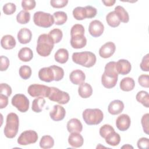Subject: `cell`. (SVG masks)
<instances>
[{
    "instance_id": "cell-44",
    "label": "cell",
    "mask_w": 149,
    "mask_h": 149,
    "mask_svg": "<svg viewBox=\"0 0 149 149\" xmlns=\"http://www.w3.org/2000/svg\"><path fill=\"white\" fill-rule=\"evenodd\" d=\"M148 120H149V114L148 113L143 115L141 119V123L143 131L147 134H148V131H149Z\"/></svg>"
},
{
    "instance_id": "cell-7",
    "label": "cell",
    "mask_w": 149,
    "mask_h": 149,
    "mask_svg": "<svg viewBox=\"0 0 149 149\" xmlns=\"http://www.w3.org/2000/svg\"><path fill=\"white\" fill-rule=\"evenodd\" d=\"M50 87V93L48 97L49 100L62 105L66 104L69 101L70 96L68 93L63 91L56 87Z\"/></svg>"
},
{
    "instance_id": "cell-16",
    "label": "cell",
    "mask_w": 149,
    "mask_h": 149,
    "mask_svg": "<svg viewBox=\"0 0 149 149\" xmlns=\"http://www.w3.org/2000/svg\"><path fill=\"white\" fill-rule=\"evenodd\" d=\"M65 115L66 111L65 108L60 105H55L53 109L49 112V116L51 119L56 122L63 120Z\"/></svg>"
},
{
    "instance_id": "cell-49",
    "label": "cell",
    "mask_w": 149,
    "mask_h": 149,
    "mask_svg": "<svg viewBox=\"0 0 149 149\" xmlns=\"http://www.w3.org/2000/svg\"><path fill=\"white\" fill-rule=\"evenodd\" d=\"M68 3V0H51V5L55 8H62L66 6Z\"/></svg>"
},
{
    "instance_id": "cell-42",
    "label": "cell",
    "mask_w": 149,
    "mask_h": 149,
    "mask_svg": "<svg viewBox=\"0 0 149 149\" xmlns=\"http://www.w3.org/2000/svg\"><path fill=\"white\" fill-rule=\"evenodd\" d=\"M3 12L6 15H10L14 13L16 10V6L15 3L9 2L3 6Z\"/></svg>"
},
{
    "instance_id": "cell-24",
    "label": "cell",
    "mask_w": 149,
    "mask_h": 149,
    "mask_svg": "<svg viewBox=\"0 0 149 149\" xmlns=\"http://www.w3.org/2000/svg\"><path fill=\"white\" fill-rule=\"evenodd\" d=\"M79 95L83 98H87L93 94V88L91 86L87 83H83L79 85L78 88Z\"/></svg>"
},
{
    "instance_id": "cell-6",
    "label": "cell",
    "mask_w": 149,
    "mask_h": 149,
    "mask_svg": "<svg viewBox=\"0 0 149 149\" xmlns=\"http://www.w3.org/2000/svg\"><path fill=\"white\" fill-rule=\"evenodd\" d=\"M33 22L37 26L48 28L54 23V18L53 15L49 13L38 11L33 15Z\"/></svg>"
},
{
    "instance_id": "cell-41",
    "label": "cell",
    "mask_w": 149,
    "mask_h": 149,
    "mask_svg": "<svg viewBox=\"0 0 149 149\" xmlns=\"http://www.w3.org/2000/svg\"><path fill=\"white\" fill-rule=\"evenodd\" d=\"M76 35H84V27L82 24H76L70 30V36Z\"/></svg>"
},
{
    "instance_id": "cell-11",
    "label": "cell",
    "mask_w": 149,
    "mask_h": 149,
    "mask_svg": "<svg viewBox=\"0 0 149 149\" xmlns=\"http://www.w3.org/2000/svg\"><path fill=\"white\" fill-rule=\"evenodd\" d=\"M104 30V24L98 20L91 21L88 26V31L93 37H98L101 36Z\"/></svg>"
},
{
    "instance_id": "cell-18",
    "label": "cell",
    "mask_w": 149,
    "mask_h": 149,
    "mask_svg": "<svg viewBox=\"0 0 149 149\" xmlns=\"http://www.w3.org/2000/svg\"><path fill=\"white\" fill-rule=\"evenodd\" d=\"M124 109L123 102L119 100H115L111 101L108 107V112L113 115H118L121 113Z\"/></svg>"
},
{
    "instance_id": "cell-33",
    "label": "cell",
    "mask_w": 149,
    "mask_h": 149,
    "mask_svg": "<svg viewBox=\"0 0 149 149\" xmlns=\"http://www.w3.org/2000/svg\"><path fill=\"white\" fill-rule=\"evenodd\" d=\"M54 23L56 25H62L65 24L68 20L67 14L63 11H57L54 13Z\"/></svg>"
},
{
    "instance_id": "cell-25",
    "label": "cell",
    "mask_w": 149,
    "mask_h": 149,
    "mask_svg": "<svg viewBox=\"0 0 149 149\" xmlns=\"http://www.w3.org/2000/svg\"><path fill=\"white\" fill-rule=\"evenodd\" d=\"M120 88L123 91H130L135 87V82L133 78L126 77L123 78L120 82Z\"/></svg>"
},
{
    "instance_id": "cell-29",
    "label": "cell",
    "mask_w": 149,
    "mask_h": 149,
    "mask_svg": "<svg viewBox=\"0 0 149 149\" xmlns=\"http://www.w3.org/2000/svg\"><path fill=\"white\" fill-rule=\"evenodd\" d=\"M105 142L109 146H116L120 142V135L116 132H112L109 133L105 138Z\"/></svg>"
},
{
    "instance_id": "cell-31",
    "label": "cell",
    "mask_w": 149,
    "mask_h": 149,
    "mask_svg": "<svg viewBox=\"0 0 149 149\" xmlns=\"http://www.w3.org/2000/svg\"><path fill=\"white\" fill-rule=\"evenodd\" d=\"M136 100L146 108L149 107V95L146 91H140L136 96Z\"/></svg>"
},
{
    "instance_id": "cell-32",
    "label": "cell",
    "mask_w": 149,
    "mask_h": 149,
    "mask_svg": "<svg viewBox=\"0 0 149 149\" xmlns=\"http://www.w3.org/2000/svg\"><path fill=\"white\" fill-rule=\"evenodd\" d=\"M39 144L41 148H50L54 145V140L49 135H44L41 138Z\"/></svg>"
},
{
    "instance_id": "cell-48",
    "label": "cell",
    "mask_w": 149,
    "mask_h": 149,
    "mask_svg": "<svg viewBox=\"0 0 149 149\" xmlns=\"http://www.w3.org/2000/svg\"><path fill=\"white\" fill-rule=\"evenodd\" d=\"M139 84L143 87H149V76L148 74H141L138 77Z\"/></svg>"
},
{
    "instance_id": "cell-10",
    "label": "cell",
    "mask_w": 149,
    "mask_h": 149,
    "mask_svg": "<svg viewBox=\"0 0 149 149\" xmlns=\"http://www.w3.org/2000/svg\"><path fill=\"white\" fill-rule=\"evenodd\" d=\"M37 133L33 130L23 132L17 139V143L21 146H26L36 143L38 140Z\"/></svg>"
},
{
    "instance_id": "cell-51",
    "label": "cell",
    "mask_w": 149,
    "mask_h": 149,
    "mask_svg": "<svg viewBox=\"0 0 149 149\" xmlns=\"http://www.w3.org/2000/svg\"><path fill=\"white\" fill-rule=\"evenodd\" d=\"M137 144L139 148H148L149 146V139L146 137H141L139 139Z\"/></svg>"
},
{
    "instance_id": "cell-36",
    "label": "cell",
    "mask_w": 149,
    "mask_h": 149,
    "mask_svg": "<svg viewBox=\"0 0 149 149\" xmlns=\"http://www.w3.org/2000/svg\"><path fill=\"white\" fill-rule=\"evenodd\" d=\"M48 35L51 38L54 44L59 42L61 41L63 37L62 31L59 29H54L51 30L49 32Z\"/></svg>"
},
{
    "instance_id": "cell-40",
    "label": "cell",
    "mask_w": 149,
    "mask_h": 149,
    "mask_svg": "<svg viewBox=\"0 0 149 149\" xmlns=\"http://www.w3.org/2000/svg\"><path fill=\"white\" fill-rule=\"evenodd\" d=\"M113 127L108 124H105L100 129V134L101 137L105 139L109 133L114 132Z\"/></svg>"
},
{
    "instance_id": "cell-27",
    "label": "cell",
    "mask_w": 149,
    "mask_h": 149,
    "mask_svg": "<svg viewBox=\"0 0 149 149\" xmlns=\"http://www.w3.org/2000/svg\"><path fill=\"white\" fill-rule=\"evenodd\" d=\"M55 60L59 63H66L69 59L68 51L65 48H60L57 50L54 55Z\"/></svg>"
},
{
    "instance_id": "cell-20",
    "label": "cell",
    "mask_w": 149,
    "mask_h": 149,
    "mask_svg": "<svg viewBox=\"0 0 149 149\" xmlns=\"http://www.w3.org/2000/svg\"><path fill=\"white\" fill-rule=\"evenodd\" d=\"M68 143L73 147L79 148L83 146L84 139L80 133H70L68 137Z\"/></svg>"
},
{
    "instance_id": "cell-34",
    "label": "cell",
    "mask_w": 149,
    "mask_h": 149,
    "mask_svg": "<svg viewBox=\"0 0 149 149\" xmlns=\"http://www.w3.org/2000/svg\"><path fill=\"white\" fill-rule=\"evenodd\" d=\"M45 104V99L42 97H39L35 98L32 102V110L37 113L41 112L42 108Z\"/></svg>"
},
{
    "instance_id": "cell-8",
    "label": "cell",
    "mask_w": 149,
    "mask_h": 149,
    "mask_svg": "<svg viewBox=\"0 0 149 149\" xmlns=\"http://www.w3.org/2000/svg\"><path fill=\"white\" fill-rule=\"evenodd\" d=\"M51 87L39 84H33L29 86L27 92L33 97H48Z\"/></svg>"
},
{
    "instance_id": "cell-4",
    "label": "cell",
    "mask_w": 149,
    "mask_h": 149,
    "mask_svg": "<svg viewBox=\"0 0 149 149\" xmlns=\"http://www.w3.org/2000/svg\"><path fill=\"white\" fill-rule=\"evenodd\" d=\"M19 119L17 115L13 112L8 114L6 120V125L3 133L5 136L9 139L15 137L19 130Z\"/></svg>"
},
{
    "instance_id": "cell-19",
    "label": "cell",
    "mask_w": 149,
    "mask_h": 149,
    "mask_svg": "<svg viewBox=\"0 0 149 149\" xmlns=\"http://www.w3.org/2000/svg\"><path fill=\"white\" fill-rule=\"evenodd\" d=\"M70 37V42L72 48L80 49L86 45L87 39L84 35H76Z\"/></svg>"
},
{
    "instance_id": "cell-45",
    "label": "cell",
    "mask_w": 149,
    "mask_h": 149,
    "mask_svg": "<svg viewBox=\"0 0 149 149\" xmlns=\"http://www.w3.org/2000/svg\"><path fill=\"white\" fill-rule=\"evenodd\" d=\"M85 11H86V18L91 19L94 17L97 13V9L92 6L88 5L84 7Z\"/></svg>"
},
{
    "instance_id": "cell-5",
    "label": "cell",
    "mask_w": 149,
    "mask_h": 149,
    "mask_svg": "<svg viewBox=\"0 0 149 149\" xmlns=\"http://www.w3.org/2000/svg\"><path fill=\"white\" fill-rule=\"evenodd\" d=\"M82 116L84 121L88 125H97L104 119L102 111L98 108L86 109L83 112Z\"/></svg>"
},
{
    "instance_id": "cell-17",
    "label": "cell",
    "mask_w": 149,
    "mask_h": 149,
    "mask_svg": "<svg viewBox=\"0 0 149 149\" xmlns=\"http://www.w3.org/2000/svg\"><path fill=\"white\" fill-rule=\"evenodd\" d=\"M69 79L73 84L75 85H80L84 83L86 75L82 70L80 69H76L70 73L69 75Z\"/></svg>"
},
{
    "instance_id": "cell-47",
    "label": "cell",
    "mask_w": 149,
    "mask_h": 149,
    "mask_svg": "<svg viewBox=\"0 0 149 149\" xmlns=\"http://www.w3.org/2000/svg\"><path fill=\"white\" fill-rule=\"evenodd\" d=\"M140 67L141 70L144 72L149 71V54H146L142 59L140 64Z\"/></svg>"
},
{
    "instance_id": "cell-46",
    "label": "cell",
    "mask_w": 149,
    "mask_h": 149,
    "mask_svg": "<svg viewBox=\"0 0 149 149\" xmlns=\"http://www.w3.org/2000/svg\"><path fill=\"white\" fill-rule=\"evenodd\" d=\"M0 94H3L7 97H9L12 94L11 87L6 83H1Z\"/></svg>"
},
{
    "instance_id": "cell-26",
    "label": "cell",
    "mask_w": 149,
    "mask_h": 149,
    "mask_svg": "<svg viewBox=\"0 0 149 149\" xmlns=\"http://www.w3.org/2000/svg\"><path fill=\"white\" fill-rule=\"evenodd\" d=\"M17 55L20 61L23 62H29L32 59L33 53L30 48L23 47L19 50Z\"/></svg>"
},
{
    "instance_id": "cell-39",
    "label": "cell",
    "mask_w": 149,
    "mask_h": 149,
    "mask_svg": "<svg viewBox=\"0 0 149 149\" xmlns=\"http://www.w3.org/2000/svg\"><path fill=\"white\" fill-rule=\"evenodd\" d=\"M50 67L52 69V70H54V74H55V80H54L56 81L61 80L64 76L63 69L61 67H59L58 66L54 65L50 66Z\"/></svg>"
},
{
    "instance_id": "cell-43",
    "label": "cell",
    "mask_w": 149,
    "mask_h": 149,
    "mask_svg": "<svg viewBox=\"0 0 149 149\" xmlns=\"http://www.w3.org/2000/svg\"><path fill=\"white\" fill-rule=\"evenodd\" d=\"M36 5V2L34 0H23L22 1V7L26 11L33 9Z\"/></svg>"
},
{
    "instance_id": "cell-21",
    "label": "cell",
    "mask_w": 149,
    "mask_h": 149,
    "mask_svg": "<svg viewBox=\"0 0 149 149\" xmlns=\"http://www.w3.org/2000/svg\"><path fill=\"white\" fill-rule=\"evenodd\" d=\"M17 37L20 44H26L30 42L32 37V33L27 28H22L18 31Z\"/></svg>"
},
{
    "instance_id": "cell-52",
    "label": "cell",
    "mask_w": 149,
    "mask_h": 149,
    "mask_svg": "<svg viewBox=\"0 0 149 149\" xmlns=\"http://www.w3.org/2000/svg\"><path fill=\"white\" fill-rule=\"evenodd\" d=\"M8 104V97L0 94V108L3 109Z\"/></svg>"
},
{
    "instance_id": "cell-14",
    "label": "cell",
    "mask_w": 149,
    "mask_h": 149,
    "mask_svg": "<svg viewBox=\"0 0 149 149\" xmlns=\"http://www.w3.org/2000/svg\"><path fill=\"white\" fill-rule=\"evenodd\" d=\"M116 70L118 74L122 75L127 74L130 73L132 69V65L130 62L126 60L121 59L116 62Z\"/></svg>"
},
{
    "instance_id": "cell-37",
    "label": "cell",
    "mask_w": 149,
    "mask_h": 149,
    "mask_svg": "<svg viewBox=\"0 0 149 149\" xmlns=\"http://www.w3.org/2000/svg\"><path fill=\"white\" fill-rule=\"evenodd\" d=\"M72 14L74 19L77 20H82L86 18L84 7L77 6L73 10Z\"/></svg>"
},
{
    "instance_id": "cell-3",
    "label": "cell",
    "mask_w": 149,
    "mask_h": 149,
    "mask_svg": "<svg viewBox=\"0 0 149 149\" xmlns=\"http://www.w3.org/2000/svg\"><path fill=\"white\" fill-rule=\"evenodd\" d=\"M72 58L73 62L86 68L93 67L97 61L95 55L90 51L74 52Z\"/></svg>"
},
{
    "instance_id": "cell-53",
    "label": "cell",
    "mask_w": 149,
    "mask_h": 149,
    "mask_svg": "<svg viewBox=\"0 0 149 149\" xmlns=\"http://www.w3.org/2000/svg\"><path fill=\"white\" fill-rule=\"evenodd\" d=\"M102 2L107 6H113L116 1L115 0H107V1H102Z\"/></svg>"
},
{
    "instance_id": "cell-35",
    "label": "cell",
    "mask_w": 149,
    "mask_h": 149,
    "mask_svg": "<svg viewBox=\"0 0 149 149\" xmlns=\"http://www.w3.org/2000/svg\"><path fill=\"white\" fill-rule=\"evenodd\" d=\"M30 20V13L28 11L22 10L16 16V20L17 23L24 24L29 22Z\"/></svg>"
},
{
    "instance_id": "cell-22",
    "label": "cell",
    "mask_w": 149,
    "mask_h": 149,
    "mask_svg": "<svg viewBox=\"0 0 149 149\" xmlns=\"http://www.w3.org/2000/svg\"><path fill=\"white\" fill-rule=\"evenodd\" d=\"M67 130L69 133H80L83 130V125L81 122L77 118H72L67 123Z\"/></svg>"
},
{
    "instance_id": "cell-12",
    "label": "cell",
    "mask_w": 149,
    "mask_h": 149,
    "mask_svg": "<svg viewBox=\"0 0 149 149\" xmlns=\"http://www.w3.org/2000/svg\"><path fill=\"white\" fill-rule=\"evenodd\" d=\"M115 49V44L111 41H109L101 47L99 49V55L102 58H108L113 55Z\"/></svg>"
},
{
    "instance_id": "cell-28",
    "label": "cell",
    "mask_w": 149,
    "mask_h": 149,
    "mask_svg": "<svg viewBox=\"0 0 149 149\" xmlns=\"http://www.w3.org/2000/svg\"><path fill=\"white\" fill-rule=\"evenodd\" d=\"M106 21L108 24L112 27H118L121 22L115 11L110 12L107 15Z\"/></svg>"
},
{
    "instance_id": "cell-2",
    "label": "cell",
    "mask_w": 149,
    "mask_h": 149,
    "mask_svg": "<svg viewBox=\"0 0 149 149\" xmlns=\"http://www.w3.org/2000/svg\"><path fill=\"white\" fill-rule=\"evenodd\" d=\"M54 47V43L48 34H42L37 39L36 51L41 56L46 57L50 55Z\"/></svg>"
},
{
    "instance_id": "cell-15",
    "label": "cell",
    "mask_w": 149,
    "mask_h": 149,
    "mask_svg": "<svg viewBox=\"0 0 149 149\" xmlns=\"http://www.w3.org/2000/svg\"><path fill=\"white\" fill-rule=\"evenodd\" d=\"M39 79L45 82H51L55 80V74L52 69L49 67H44L40 69L38 72Z\"/></svg>"
},
{
    "instance_id": "cell-30",
    "label": "cell",
    "mask_w": 149,
    "mask_h": 149,
    "mask_svg": "<svg viewBox=\"0 0 149 149\" xmlns=\"http://www.w3.org/2000/svg\"><path fill=\"white\" fill-rule=\"evenodd\" d=\"M114 11L118 15V16L121 22L127 23L129 22V14L123 6H120V5L116 6L115 8Z\"/></svg>"
},
{
    "instance_id": "cell-13",
    "label": "cell",
    "mask_w": 149,
    "mask_h": 149,
    "mask_svg": "<svg viewBox=\"0 0 149 149\" xmlns=\"http://www.w3.org/2000/svg\"><path fill=\"white\" fill-rule=\"evenodd\" d=\"M131 123V120L129 116L127 114H121L116 120V126L120 131H126L127 130Z\"/></svg>"
},
{
    "instance_id": "cell-9",
    "label": "cell",
    "mask_w": 149,
    "mask_h": 149,
    "mask_svg": "<svg viewBox=\"0 0 149 149\" xmlns=\"http://www.w3.org/2000/svg\"><path fill=\"white\" fill-rule=\"evenodd\" d=\"M11 103L21 112H26L29 108V100L25 95L22 94H15L12 98Z\"/></svg>"
},
{
    "instance_id": "cell-1",
    "label": "cell",
    "mask_w": 149,
    "mask_h": 149,
    "mask_svg": "<svg viewBox=\"0 0 149 149\" xmlns=\"http://www.w3.org/2000/svg\"><path fill=\"white\" fill-rule=\"evenodd\" d=\"M115 66L116 62L114 61H111L105 65L104 72L101 76V83L107 88H112L117 83L118 74Z\"/></svg>"
},
{
    "instance_id": "cell-50",
    "label": "cell",
    "mask_w": 149,
    "mask_h": 149,
    "mask_svg": "<svg viewBox=\"0 0 149 149\" xmlns=\"http://www.w3.org/2000/svg\"><path fill=\"white\" fill-rule=\"evenodd\" d=\"M9 66V60L8 57L2 55L1 56V71H5L8 69Z\"/></svg>"
},
{
    "instance_id": "cell-38",
    "label": "cell",
    "mask_w": 149,
    "mask_h": 149,
    "mask_svg": "<svg viewBox=\"0 0 149 149\" xmlns=\"http://www.w3.org/2000/svg\"><path fill=\"white\" fill-rule=\"evenodd\" d=\"M19 73L21 78L24 80H27L30 77L32 73V70L29 66L23 65L19 68Z\"/></svg>"
},
{
    "instance_id": "cell-23",
    "label": "cell",
    "mask_w": 149,
    "mask_h": 149,
    "mask_svg": "<svg viewBox=\"0 0 149 149\" xmlns=\"http://www.w3.org/2000/svg\"><path fill=\"white\" fill-rule=\"evenodd\" d=\"M16 42L15 38L11 35L3 36L1 40V47L5 49H12L16 46Z\"/></svg>"
},
{
    "instance_id": "cell-54",
    "label": "cell",
    "mask_w": 149,
    "mask_h": 149,
    "mask_svg": "<svg viewBox=\"0 0 149 149\" xmlns=\"http://www.w3.org/2000/svg\"><path fill=\"white\" fill-rule=\"evenodd\" d=\"M133 148V147L130 146V144H125V145H124L122 147V148Z\"/></svg>"
}]
</instances>
